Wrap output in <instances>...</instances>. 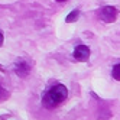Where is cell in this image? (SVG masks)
<instances>
[{
	"mask_svg": "<svg viewBox=\"0 0 120 120\" xmlns=\"http://www.w3.org/2000/svg\"><path fill=\"white\" fill-rule=\"evenodd\" d=\"M78 18H80V10L75 9V10H72V12L65 18V22H67V23H71V22H75Z\"/></svg>",
	"mask_w": 120,
	"mask_h": 120,
	"instance_id": "cell-5",
	"label": "cell"
},
{
	"mask_svg": "<svg viewBox=\"0 0 120 120\" xmlns=\"http://www.w3.org/2000/svg\"><path fill=\"white\" fill-rule=\"evenodd\" d=\"M56 2H59V3H61V2H65V0H56Z\"/></svg>",
	"mask_w": 120,
	"mask_h": 120,
	"instance_id": "cell-9",
	"label": "cell"
},
{
	"mask_svg": "<svg viewBox=\"0 0 120 120\" xmlns=\"http://www.w3.org/2000/svg\"><path fill=\"white\" fill-rule=\"evenodd\" d=\"M29 71H30V67H29V64L26 61H23V59H19V61L15 64V72L19 77H22V78L26 77L29 74Z\"/></svg>",
	"mask_w": 120,
	"mask_h": 120,
	"instance_id": "cell-4",
	"label": "cell"
},
{
	"mask_svg": "<svg viewBox=\"0 0 120 120\" xmlns=\"http://www.w3.org/2000/svg\"><path fill=\"white\" fill-rule=\"evenodd\" d=\"M7 97H9V93H7L2 85H0V101H4Z\"/></svg>",
	"mask_w": 120,
	"mask_h": 120,
	"instance_id": "cell-7",
	"label": "cell"
},
{
	"mask_svg": "<svg viewBox=\"0 0 120 120\" xmlns=\"http://www.w3.org/2000/svg\"><path fill=\"white\" fill-rule=\"evenodd\" d=\"M2 45H3V33L0 32V46H2Z\"/></svg>",
	"mask_w": 120,
	"mask_h": 120,
	"instance_id": "cell-8",
	"label": "cell"
},
{
	"mask_svg": "<svg viewBox=\"0 0 120 120\" xmlns=\"http://www.w3.org/2000/svg\"><path fill=\"white\" fill-rule=\"evenodd\" d=\"M90 54H91V51H90V48L87 45H78V46H75L72 55H74V58L77 59V61L85 62V61H88Z\"/></svg>",
	"mask_w": 120,
	"mask_h": 120,
	"instance_id": "cell-3",
	"label": "cell"
},
{
	"mask_svg": "<svg viewBox=\"0 0 120 120\" xmlns=\"http://www.w3.org/2000/svg\"><path fill=\"white\" fill-rule=\"evenodd\" d=\"M67 97H68L67 87L62 85V84H56L52 88H49V91L44 96L42 104H44L46 109H54V107H58L61 103H64Z\"/></svg>",
	"mask_w": 120,
	"mask_h": 120,
	"instance_id": "cell-1",
	"label": "cell"
},
{
	"mask_svg": "<svg viewBox=\"0 0 120 120\" xmlns=\"http://www.w3.org/2000/svg\"><path fill=\"white\" fill-rule=\"evenodd\" d=\"M117 15L119 12L114 6H104L98 10V18L104 23H113L117 19Z\"/></svg>",
	"mask_w": 120,
	"mask_h": 120,
	"instance_id": "cell-2",
	"label": "cell"
},
{
	"mask_svg": "<svg viewBox=\"0 0 120 120\" xmlns=\"http://www.w3.org/2000/svg\"><path fill=\"white\" fill-rule=\"evenodd\" d=\"M111 75H113V78L116 81H120V64H116L113 67V70H111Z\"/></svg>",
	"mask_w": 120,
	"mask_h": 120,
	"instance_id": "cell-6",
	"label": "cell"
}]
</instances>
